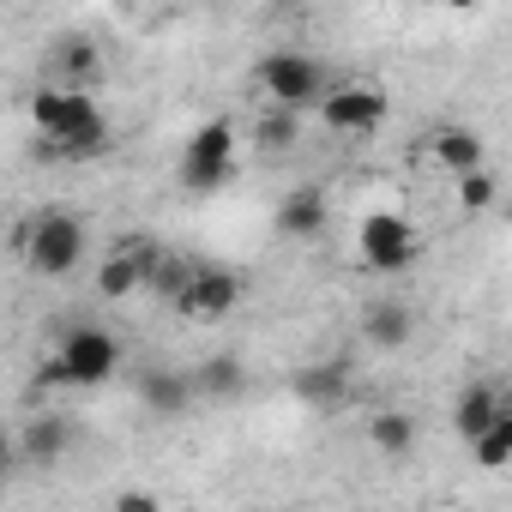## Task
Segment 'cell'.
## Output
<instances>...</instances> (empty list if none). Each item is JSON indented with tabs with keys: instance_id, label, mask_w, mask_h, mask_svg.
<instances>
[{
	"instance_id": "obj_20",
	"label": "cell",
	"mask_w": 512,
	"mask_h": 512,
	"mask_svg": "<svg viewBox=\"0 0 512 512\" xmlns=\"http://www.w3.org/2000/svg\"><path fill=\"white\" fill-rule=\"evenodd\" d=\"M470 446H476V464H482V470H506V464H512V410H500V416L488 422V434L470 440Z\"/></svg>"
},
{
	"instance_id": "obj_26",
	"label": "cell",
	"mask_w": 512,
	"mask_h": 512,
	"mask_svg": "<svg viewBox=\"0 0 512 512\" xmlns=\"http://www.w3.org/2000/svg\"><path fill=\"white\" fill-rule=\"evenodd\" d=\"M13 458H19V440H13V428H0V476L13 470Z\"/></svg>"
},
{
	"instance_id": "obj_2",
	"label": "cell",
	"mask_w": 512,
	"mask_h": 512,
	"mask_svg": "<svg viewBox=\"0 0 512 512\" xmlns=\"http://www.w3.org/2000/svg\"><path fill=\"white\" fill-rule=\"evenodd\" d=\"M260 85H266L272 109L302 115V109H320V97H326V67H320L314 55L278 49V55H266V61H260Z\"/></svg>"
},
{
	"instance_id": "obj_24",
	"label": "cell",
	"mask_w": 512,
	"mask_h": 512,
	"mask_svg": "<svg viewBox=\"0 0 512 512\" xmlns=\"http://www.w3.org/2000/svg\"><path fill=\"white\" fill-rule=\"evenodd\" d=\"M61 103H67V91H61V85H43V91H31V121H37V133H43V139L55 133V121H61Z\"/></svg>"
},
{
	"instance_id": "obj_17",
	"label": "cell",
	"mask_w": 512,
	"mask_h": 512,
	"mask_svg": "<svg viewBox=\"0 0 512 512\" xmlns=\"http://www.w3.org/2000/svg\"><path fill=\"white\" fill-rule=\"evenodd\" d=\"M187 380H193V392H205V398H235V392L247 386V368H241L235 356H211V362H199Z\"/></svg>"
},
{
	"instance_id": "obj_8",
	"label": "cell",
	"mask_w": 512,
	"mask_h": 512,
	"mask_svg": "<svg viewBox=\"0 0 512 512\" xmlns=\"http://www.w3.org/2000/svg\"><path fill=\"white\" fill-rule=\"evenodd\" d=\"M235 302H241V278L235 272H193V284L181 290V314L187 320H223V314H235Z\"/></svg>"
},
{
	"instance_id": "obj_10",
	"label": "cell",
	"mask_w": 512,
	"mask_h": 512,
	"mask_svg": "<svg viewBox=\"0 0 512 512\" xmlns=\"http://www.w3.org/2000/svg\"><path fill=\"white\" fill-rule=\"evenodd\" d=\"M362 338H368L374 350H404V344L416 338V314H410L404 302H374L368 320H362Z\"/></svg>"
},
{
	"instance_id": "obj_6",
	"label": "cell",
	"mask_w": 512,
	"mask_h": 512,
	"mask_svg": "<svg viewBox=\"0 0 512 512\" xmlns=\"http://www.w3.org/2000/svg\"><path fill=\"white\" fill-rule=\"evenodd\" d=\"M55 368H61V386H103V380H115V368H121V344H115L103 326H73V332L61 338Z\"/></svg>"
},
{
	"instance_id": "obj_25",
	"label": "cell",
	"mask_w": 512,
	"mask_h": 512,
	"mask_svg": "<svg viewBox=\"0 0 512 512\" xmlns=\"http://www.w3.org/2000/svg\"><path fill=\"white\" fill-rule=\"evenodd\" d=\"M109 512H163V506H157V494L127 488V494H115V506H109Z\"/></svg>"
},
{
	"instance_id": "obj_21",
	"label": "cell",
	"mask_w": 512,
	"mask_h": 512,
	"mask_svg": "<svg viewBox=\"0 0 512 512\" xmlns=\"http://www.w3.org/2000/svg\"><path fill=\"white\" fill-rule=\"evenodd\" d=\"M296 139H302V115L290 109H266L260 127H253V145H266V151H290Z\"/></svg>"
},
{
	"instance_id": "obj_18",
	"label": "cell",
	"mask_w": 512,
	"mask_h": 512,
	"mask_svg": "<svg viewBox=\"0 0 512 512\" xmlns=\"http://www.w3.org/2000/svg\"><path fill=\"white\" fill-rule=\"evenodd\" d=\"M55 61H61V79H67L61 91H85V85L97 79V67H103V55H97V43H85V37H67Z\"/></svg>"
},
{
	"instance_id": "obj_12",
	"label": "cell",
	"mask_w": 512,
	"mask_h": 512,
	"mask_svg": "<svg viewBox=\"0 0 512 512\" xmlns=\"http://www.w3.org/2000/svg\"><path fill=\"white\" fill-rule=\"evenodd\" d=\"M506 404H500V392L488 386V380H476V386H464L458 392V404H452V428L464 434V440H482L488 434V422L500 416Z\"/></svg>"
},
{
	"instance_id": "obj_16",
	"label": "cell",
	"mask_w": 512,
	"mask_h": 512,
	"mask_svg": "<svg viewBox=\"0 0 512 512\" xmlns=\"http://www.w3.org/2000/svg\"><path fill=\"white\" fill-rule=\"evenodd\" d=\"M368 446L386 452V458H404V452L416 446V416H404V410H374V416H368Z\"/></svg>"
},
{
	"instance_id": "obj_7",
	"label": "cell",
	"mask_w": 512,
	"mask_h": 512,
	"mask_svg": "<svg viewBox=\"0 0 512 512\" xmlns=\"http://www.w3.org/2000/svg\"><path fill=\"white\" fill-rule=\"evenodd\" d=\"M320 121L326 133H374L386 121V97L374 85H338L320 97Z\"/></svg>"
},
{
	"instance_id": "obj_23",
	"label": "cell",
	"mask_w": 512,
	"mask_h": 512,
	"mask_svg": "<svg viewBox=\"0 0 512 512\" xmlns=\"http://www.w3.org/2000/svg\"><path fill=\"white\" fill-rule=\"evenodd\" d=\"M458 199H464V211H488L500 199V181L488 169H470V175H458Z\"/></svg>"
},
{
	"instance_id": "obj_1",
	"label": "cell",
	"mask_w": 512,
	"mask_h": 512,
	"mask_svg": "<svg viewBox=\"0 0 512 512\" xmlns=\"http://www.w3.org/2000/svg\"><path fill=\"white\" fill-rule=\"evenodd\" d=\"M85 247H91V235H85V217H73V211H43V217L19 223V253L31 260V272H43V278L79 272Z\"/></svg>"
},
{
	"instance_id": "obj_4",
	"label": "cell",
	"mask_w": 512,
	"mask_h": 512,
	"mask_svg": "<svg viewBox=\"0 0 512 512\" xmlns=\"http://www.w3.org/2000/svg\"><path fill=\"white\" fill-rule=\"evenodd\" d=\"M49 145L61 151V163H91V157H103V151H109V121H103V109H97V97H91V91H67V103H61V121H55Z\"/></svg>"
},
{
	"instance_id": "obj_9",
	"label": "cell",
	"mask_w": 512,
	"mask_h": 512,
	"mask_svg": "<svg viewBox=\"0 0 512 512\" xmlns=\"http://www.w3.org/2000/svg\"><path fill=\"white\" fill-rule=\"evenodd\" d=\"M320 229H326V193H320V187L284 193V205H278V235H290V241H320Z\"/></svg>"
},
{
	"instance_id": "obj_5",
	"label": "cell",
	"mask_w": 512,
	"mask_h": 512,
	"mask_svg": "<svg viewBox=\"0 0 512 512\" xmlns=\"http://www.w3.org/2000/svg\"><path fill=\"white\" fill-rule=\"evenodd\" d=\"M235 169V127L229 121H205L187 151H181V187L187 193H217Z\"/></svg>"
},
{
	"instance_id": "obj_3",
	"label": "cell",
	"mask_w": 512,
	"mask_h": 512,
	"mask_svg": "<svg viewBox=\"0 0 512 512\" xmlns=\"http://www.w3.org/2000/svg\"><path fill=\"white\" fill-rule=\"evenodd\" d=\"M356 241H362L368 272H380V278H398V272H410L422 260V241H416V229L398 211H368L362 229H356Z\"/></svg>"
},
{
	"instance_id": "obj_11",
	"label": "cell",
	"mask_w": 512,
	"mask_h": 512,
	"mask_svg": "<svg viewBox=\"0 0 512 512\" xmlns=\"http://www.w3.org/2000/svg\"><path fill=\"white\" fill-rule=\"evenodd\" d=\"M139 404L157 410V416H181L193 404V380L175 374V368H151V374H139Z\"/></svg>"
},
{
	"instance_id": "obj_14",
	"label": "cell",
	"mask_w": 512,
	"mask_h": 512,
	"mask_svg": "<svg viewBox=\"0 0 512 512\" xmlns=\"http://www.w3.org/2000/svg\"><path fill=\"white\" fill-rule=\"evenodd\" d=\"M428 151H434V163H440V169H452V175L482 169V139H476L470 127H440Z\"/></svg>"
},
{
	"instance_id": "obj_13",
	"label": "cell",
	"mask_w": 512,
	"mask_h": 512,
	"mask_svg": "<svg viewBox=\"0 0 512 512\" xmlns=\"http://www.w3.org/2000/svg\"><path fill=\"white\" fill-rule=\"evenodd\" d=\"M145 266H151V253H109V260L97 266V296H109V302H127L133 290H145Z\"/></svg>"
},
{
	"instance_id": "obj_15",
	"label": "cell",
	"mask_w": 512,
	"mask_h": 512,
	"mask_svg": "<svg viewBox=\"0 0 512 512\" xmlns=\"http://www.w3.org/2000/svg\"><path fill=\"white\" fill-rule=\"evenodd\" d=\"M67 446H73V428H67L61 416H31V428H25V440H19V452H25L31 464H55V458H67Z\"/></svg>"
},
{
	"instance_id": "obj_19",
	"label": "cell",
	"mask_w": 512,
	"mask_h": 512,
	"mask_svg": "<svg viewBox=\"0 0 512 512\" xmlns=\"http://www.w3.org/2000/svg\"><path fill=\"white\" fill-rule=\"evenodd\" d=\"M296 392H302L308 404H338V398L350 392V368H344V362H326V368H302V374H296Z\"/></svg>"
},
{
	"instance_id": "obj_22",
	"label": "cell",
	"mask_w": 512,
	"mask_h": 512,
	"mask_svg": "<svg viewBox=\"0 0 512 512\" xmlns=\"http://www.w3.org/2000/svg\"><path fill=\"white\" fill-rule=\"evenodd\" d=\"M145 284H151L157 296L181 302V290L193 284V266H181V260H157V253H151V266H145Z\"/></svg>"
}]
</instances>
